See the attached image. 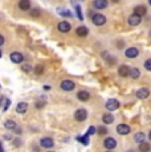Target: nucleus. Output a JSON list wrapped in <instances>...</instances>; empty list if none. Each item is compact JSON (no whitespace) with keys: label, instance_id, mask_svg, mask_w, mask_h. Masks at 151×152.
<instances>
[{"label":"nucleus","instance_id":"obj_33","mask_svg":"<svg viewBox=\"0 0 151 152\" xmlns=\"http://www.w3.org/2000/svg\"><path fill=\"white\" fill-rule=\"evenodd\" d=\"M33 72H34V73H36V74H37V75L43 74V73H44V66H43V65H37V66H36V68H34V69H33Z\"/></svg>","mask_w":151,"mask_h":152},{"label":"nucleus","instance_id":"obj_21","mask_svg":"<svg viewBox=\"0 0 151 152\" xmlns=\"http://www.w3.org/2000/svg\"><path fill=\"white\" fill-rule=\"evenodd\" d=\"M102 122L105 124H111L113 122H114V115H113L111 113H105L102 115Z\"/></svg>","mask_w":151,"mask_h":152},{"label":"nucleus","instance_id":"obj_15","mask_svg":"<svg viewBox=\"0 0 151 152\" xmlns=\"http://www.w3.org/2000/svg\"><path fill=\"white\" fill-rule=\"evenodd\" d=\"M77 99L81 102H86L90 99V94H89V91H86V90H80V91L77 93Z\"/></svg>","mask_w":151,"mask_h":152},{"label":"nucleus","instance_id":"obj_8","mask_svg":"<svg viewBox=\"0 0 151 152\" xmlns=\"http://www.w3.org/2000/svg\"><path fill=\"white\" fill-rule=\"evenodd\" d=\"M135 95H136V98H138V99H142V101H143V99L149 98V95H150V89H149V87H141V89L136 90Z\"/></svg>","mask_w":151,"mask_h":152},{"label":"nucleus","instance_id":"obj_43","mask_svg":"<svg viewBox=\"0 0 151 152\" xmlns=\"http://www.w3.org/2000/svg\"><path fill=\"white\" fill-rule=\"evenodd\" d=\"M44 90H51V86H44Z\"/></svg>","mask_w":151,"mask_h":152},{"label":"nucleus","instance_id":"obj_19","mask_svg":"<svg viewBox=\"0 0 151 152\" xmlns=\"http://www.w3.org/2000/svg\"><path fill=\"white\" fill-rule=\"evenodd\" d=\"M134 13L135 15H138V16H144V15L147 13V7H144V5H142V4H139V5H136V7L134 8Z\"/></svg>","mask_w":151,"mask_h":152},{"label":"nucleus","instance_id":"obj_36","mask_svg":"<svg viewBox=\"0 0 151 152\" xmlns=\"http://www.w3.org/2000/svg\"><path fill=\"white\" fill-rule=\"evenodd\" d=\"M5 103H4V106H3V111H7L8 110V107H10V104H11V101L10 99H5Z\"/></svg>","mask_w":151,"mask_h":152},{"label":"nucleus","instance_id":"obj_28","mask_svg":"<svg viewBox=\"0 0 151 152\" xmlns=\"http://www.w3.org/2000/svg\"><path fill=\"white\" fill-rule=\"evenodd\" d=\"M74 10H76V13H77V19L84 20V15H82V11H81V5L80 4L74 5Z\"/></svg>","mask_w":151,"mask_h":152},{"label":"nucleus","instance_id":"obj_10","mask_svg":"<svg viewBox=\"0 0 151 152\" xmlns=\"http://www.w3.org/2000/svg\"><path fill=\"white\" fill-rule=\"evenodd\" d=\"M57 29H59V32H61V33H68L72 29V24L69 21H60L57 24Z\"/></svg>","mask_w":151,"mask_h":152},{"label":"nucleus","instance_id":"obj_27","mask_svg":"<svg viewBox=\"0 0 151 152\" xmlns=\"http://www.w3.org/2000/svg\"><path fill=\"white\" fill-rule=\"evenodd\" d=\"M105 58H106V62L109 64V65H115V62H117V60H115V57L114 56H110V54H106L105 56Z\"/></svg>","mask_w":151,"mask_h":152},{"label":"nucleus","instance_id":"obj_47","mask_svg":"<svg viewBox=\"0 0 151 152\" xmlns=\"http://www.w3.org/2000/svg\"><path fill=\"white\" fill-rule=\"evenodd\" d=\"M127 152H136V151H134V150H129Z\"/></svg>","mask_w":151,"mask_h":152},{"label":"nucleus","instance_id":"obj_16","mask_svg":"<svg viewBox=\"0 0 151 152\" xmlns=\"http://www.w3.org/2000/svg\"><path fill=\"white\" fill-rule=\"evenodd\" d=\"M129 72H130V68L127 65H121L119 68H118V75L122 78L129 77Z\"/></svg>","mask_w":151,"mask_h":152},{"label":"nucleus","instance_id":"obj_13","mask_svg":"<svg viewBox=\"0 0 151 152\" xmlns=\"http://www.w3.org/2000/svg\"><path fill=\"white\" fill-rule=\"evenodd\" d=\"M17 7H19L20 11H23V12H27V11L31 10V0H19V3H17Z\"/></svg>","mask_w":151,"mask_h":152},{"label":"nucleus","instance_id":"obj_1","mask_svg":"<svg viewBox=\"0 0 151 152\" xmlns=\"http://www.w3.org/2000/svg\"><path fill=\"white\" fill-rule=\"evenodd\" d=\"M92 21L97 27H102L106 24V16L102 13H93L92 15Z\"/></svg>","mask_w":151,"mask_h":152},{"label":"nucleus","instance_id":"obj_24","mask_svg":"<svg viewBox=\"0 0 151 152\" xmlns=\"http://www.w3.org/2000/svg\"><path fill=\"white\" fill-rule=\"evenodd\" d=\"M138 150H139V152H150L151 151V145L149 144V143H146V142H142V143H139Z\"/></svg>","mask_w":151,"mask_h":152},{"label":"nucleus","instance_id":"obj_42","mask_svg":"<svg viewBox=\"0 0 151 152\" xmlns=\"http://www.w3.org/2000/svg\"><path fill=\"white\" fill-rule=\"evenodd\" d=\"M0 152H4V148H3V143H0Z\"/></svg>","mask_w":151,"mask_h":152},{"label":"nucleus","instance_id":"obj_31","mask_svg":"<svg viewBox=\"0 0 151 152\" xmlns=\"http://www.w3.org/2000/svg\"><path fill=\"white\" fill-rule=\"evenodd\" d=\"M77 140L78 142H81L84 145H88L89 144V136H77Z\"/></svg>","mask_w":151,"mask_h":152},{"label":"nucleus","instance_id":"obj_46","mask_svg":"<svg viewBox=\"0 0 151 152\" xmlns=\"http://www.w3.org/2000/svg\"><path fill=\"white\" fill-rule=\"evenodd\" d=\"M1 57H3V52L0 50V58H1Z\"/></svg>","mask_w":151,"mask_h":152},{"label":"nucleus","instance_id":"obj_3","mask_svg":"<svg viewBox=\"0 0 151 152\" xmlns=\"http://www.w3.org/2000/svg\"><path fill=\"white\" fill-rule=\"evenodd\" d=\"M86 118H88V111L85 109H77L74 113V119L77 122H84L86 121Z\"/></svg>","mask_w":151,"mask_h":152},{"label":"nucleus","instance_id":"obj_23","mask_svg":"<svg viewBox=\"0 0 151 152\" xmlns=\"http://www.w3.org/2000/svg\"><path fill=\"white\" fill-rule=\"evenodd\" d=\"M4 127L7 128V130H10V131H13L17 127V123L15 121H12V119H7V121L4 122Z\"/></svg>","mask_w":151,"mask_h":152},{"label":"nucleus","instance_id":"obj_4","mask_svg":"<svg viewBox=\"0 0 151 152\" xmlns=\"http://www.w3.org/2000/svg\"><path fill=\"white\" fill-rule=\"evenodd\" d=\"M60 87L64 90V91H72V90H74L76 83L72 80H64V81H61Z\"/></svg>","mask_w":151,"mask_h":152},{"label":"nucleus","instance_id":"obj_6","mask_svg":"<svg viewBox=\"0 0 151 152\" xmlns=\"http://www.w3.org/2000/svg\"><path fill=\"white\" fill-rule=\"evenodd\" d=\"M103 147H105L107 151H113L117 147V140L114 138H111V136H109V138H106L103 140Z\"/></svg>","mask_w":151,"mask_h":152},{"label":"nucleus","instance_id":"obj_37","mask_svg":"<svg viewBox=\"0 0 151 152\" xmlns=\"http://www.w3.org/2000/svg\"><path fill=\"white\" fill-rule=\"evenodd\" d=\"M13 145H15V147H20V145H21V140H20V139H15V140H13Z\"/></svg>","mask_w":151,"mask_h":152},{"label":"nucleus","instance_id":"obj_39","mask_svg":"<svg viewBox=\"0 0 151 152\" xmlns=\"http://www.w3.org/2000/svg\"><path fill=\"white\" fill-rule=\"evenodd\" d=\"M117 46H118V49H122L125 46V41H118L117 42Z\"/></svg>","mask_w":151,"mask_h":152},{"label":"nucleus","instance_id":"obj_25","mask_svg":"<svg viewBox=\"0 0 151 152\" xmlns=\"http://www.w3.org/2000/svg\"><path fill=\"white\" fill-rule=\"evenodd\" d=\"M144 139H146V134L142 132V131H139V132H136L135 135H134V140H135L136 143H142V142H144Z\"/></svg>","mask_w":151,"mask_h":152},{"label":"nucleus","instance_id":"obj_18","mask_svg":"<svg viewBox=\"0 0 151 152\" xmlns=\"http://www.w3.org/2000/svg\"><path fill=\"white\" fill-rule=\"evenodd\" d=\"M56 12L60 15V16H62V17H72L73 16V13L70 12V11L68 10V8H65V7H59L56 10Z\"/></svg>","mask_w":151,"mask_h":152},{"label":"nucleus","instance_id":"obj_5","mask_svg":"<svg viewBox=\"0 0 151 152\" xmlns=\"http://www.w3.org/2000/svg\"><path fill=\"white\" fill-rule=\"evenodd\" d=\"M93 8L97 11H102V10H106L107 5H109V1L107 0H93Z\"/></svg>","mask_w":151,"mask_h":152},{"label":"nucleus","instance_id":"obj_17","mask_svg":"<svg viewBox=\"0 0 151 152\" xmlns=\"http://www.w3.org/2000/svg\"><path fill=\"white\" fill-rule=\"evenodd\" d=\"M28 110V103L27 102H19L16 104V113L17 114H25Z\"/></svg>","mask_w":151,"mask_h":152},{"label":"nucleus","instance_id":"obj_32","mask_svg":"<svg viewBox=\"0 0 151 152\" xmlns=\"http://www.w3.org/2000/svg\"><path fill=\"white\" fill-rule=\"evenodd\" d=\"M45 103H46V102H45V98L41 97V98L39 99V101L36 102V109H41V107H44Z\"/></svg>","mask_w":151,"mask_h":152},{"label":"nucleus","instance_id":"obj_30","mask_svg":"<svg viewBox=\"0 0 151 152\" xmlns=\"http://www.w3.org/2000/svg\"><path fill=\"white\" fill-rule=\"evenodd\" d=\"M21 70L24 73H31V72H33V68H32V65H29V64H23Z\"/></svg>","mask_w":151,"mask_h":152},{"label":"nucleus","instance_id":"obj_26","mask_svg":"<svg viewBox=\"0 0 151 152\" xmlns=\"http://www.w3.org/2000/svg\"><path fill=\"white\" fill-rule=\"evenodd\" d=\"M29 15H31V17H40L41 11H40L39 8H31V10H29Z\"/></svg>","mask_w":151,"mask_h":152},{"label":"nucleus","instance_id":"obj_41","mask_svg":"<svg viewBox=\"0 0 151 152\" xmlns=\"http://www.w3.org/2000/svg\"><path fill=\"white\" fill-rule=\"evenodd\" d=\"M4 140H12V135H4Z\"/></svg>","mask_w":151,"mask_h":152},{"label":"nucleus","instance_id":"obj_48","mask_svg":"<svg viewBox=\"0 0 151 152\" xmlns=\"http://www.w3.org/2000/svg\"><path fill=\"white\" fill-rule=\"evenodd\" d=\"M149 4H150V5H151V0H149Z\"/></svg>","mask_w":151,"mask_h":152},{"label":"nucleus","instance_id":"obj_11","mask_svg":"<svg viewBox=\"0 0 151 152\" xmlns=\"http://www.w3.org/2000/svg\"><path fill=\"white\" fill-rule=\"evenodd\" d=\"M10 60L12 61L13 64H21L24 61V56H23L20 52H12L10 54Z\"/></svg>","mask_w":151,"mask_h":152},{"label":"nucleus","instance_id":"obj_29","mask_svg":"<svg viewBox=\"0 0 151 152\" xmlns=\"http://www.w3.org/2000/svg\"><path fill=\"white\" fill-rule=\"evenodd\" d=\"M95 131L98 132V135H101V136H103V135H106L109 131H107V128L105 127V126H100L98 128H95Z\"/></svg>","mask_w":151,"mask_h":152},{"label":"nucleus","instance_id":"obj_44","mask_svg":"<svg viewBox=\"0 0 151 152\" xmlns=\"http://www.w3.org/2000/svg\"><path fill=\"white\" fill-rule=\"evenodd\" d=\"M113 3H119V0H111Z\"/></svg>","mask_w":151,"mask_h":152},{"label":"nucleus","instance_id":"obj_12","mask_svg":"<svg viewBox=\"0 0 151 152\" xmlns=\"http://www.w3.org/2000/svg\"><path fill=\"white\" fill-rule=\"evenodd\" d=\"M117 134H119V135H127V134H130V131H131V128H130V126L125 124V123H121L117 126Z\"/></svg>","mask_w":151,"mask_h":152},{"label":"nucleus","instance_id":"obj_7","mask_svg":"<svg viewBox=\"0 0 151 152\" xmlns=\"http://www.w3.org/2000/svg\"><path fill=\"white\" fill-rule=\"evenodd\" d=\"M142 21V17L138 16V15L135 13H131L129 17H127V23H129L130 27H136V25H139Z\"/></svg>","mask_w":151,"mask_h":152},{"label":"nucleus","instance_id":"obj_2","mask_svg":"<svg viewBox=\"0 0 151 152\" xmlns=\"http://www.w3.org/2000/svg\"><path fill=\"white\" fill-rule=\"evenodd\" d=\"M119 101L118 99H109V101L105 103V107H106V110L109 111V113H113V111H115V110H118L119 109Z\"/></svg>","mask_w":151,"mask_h":152},{"label":"nucleus","instance_id":"obj_51","mask_svg":"<svg viewBox=\"0 0 151 152\" xmlns=\"http://www.w3.org/2000/svg\"><path fill=\"white\" fill-rule=\"evenodd\" d=\"M106 152H113V151H106Z\"/></svg>","mask_w":151,"mask_h":152},{"label":"nucleus","instance_id":"obj_35","mask_svg":"<svg viewBox=\"0 0 151 152\" xmlns=\"http://www.w3.org/2000/svg\"><path fill=\"white\" fill-rule=\"evenodd\" d=\"M144 69L149 70V72H151V58L146 60V62H144Z\"/></svg>","mask_w":151,"mask_h":152},{"label":"nucleus","instance_id":"obj_49","mask_svg":"<svg viewBox=\"0 0 151 152\" xmlns=\"http://www.w3.org/2000/svg\"><path fill=\"white\" fill-rule=\"evenodd\" d=\"M149 34H150V37H151V31H150V33H149Z\"/></svg>","mask_w":151,"mask_h":152},{"label":"nucleus","instance_id":"obj_34","mask_svg":"<svg viewBox=\"0 0 151 152\" xmlns=\"http://www.w3.org/2000/svg\"><path fill=\"white\" fill-rule=\"evenodd\" d=\"M94 134H95V127L94 126H90V127L88 128V131H86L85 135L86 136H92V135H94Z\"/></svg>","mask_w":151,"mask_h":152},{"label":"nucleus","instance_id":"obj_20","mask_svg":"<svg viewBox=\"0 0 151 152\" xmlns=\"http://www.w3.org/2000/svg\"><path fill=\"white\" fill-rule=\"evenodd\" d=\"M76 33H77V36L80 37H86L89 34V29L85 27V25H81V27H78L76 29Z\"/></svg>","mask_w":151,"mask_h":152},{"label":"nucleus","instance_id":"obj_40","mask_svg":"<svg viewBox=\"0 0 151 152\" xmlns=\"http://www.w3.org/2000/svg\"><path fill=\"white\" fill-rule=\"evenodd\" d=\"M5 42V39H4V36H3V34H0V46L3 45V44Z\"/></svg>","mask_w":151,"mask_h":152},{"label":"nucleus","instance_id":"obj_45","mask_svg":"<svg viewBox=\"0 0 151 152\" xmlns=\"http://www.w3.org/2000/svg\"><path fill=\"white\" fill-rule=\"evenodd\" d=\"M149 139L151 140V131H150V132H149Z\"/></svg>","mask_w":151,"mask_h":152},{"label":"nucleus","instance_id":"obj_22","mask_svg":"<svg viewBox=\"0 0 151 152\" xmlns=\"http://www.w3.org/2000/svg\"><path fill=\"white\" fill-rule=\"evenodd\" d=\"M129 77H131L133 80H138V78L141 77V70H139L138 68H130Z\"/></svg>","mask_w":151,"mask_h":152},{"label":"nucleus","instance_id":"obj_14","mask_svg":"<svg viewBox=\"0 0 151 152\" xmlns=\"http://www.w3.org/2000/svg\"><path fill=\"white\" fill-rule=\"evenodd\" d=\"M40 145L43 148H53L54 147V140L52 138H43L40 140Z\"/></svg>","mask_w":151,"mask_h":152},{"label":"nucleus","instance_id":"obj_9","mask_svg":"<svg viewBox=\"0 0 151 152\" xmlns=\"http://www.w3.org/2000/svg\"><path fill=\"white\" fill-rule=\"evenodd\" d=\"M125 56H126L127 58H130V60H133V58L139 56V49L135 48V46H130V48H127L126 50H125Z\"/></svg>","mask_w":151,"mask_h":152},{"label":"nucleus","instance_id":"obj_38","mask_svg":"<svg viewBox=\"0 0 151 152\" xmlns=\"http://www.w3.org/2000/svg\"><path fill=\"white\" fill-rule=\"evenodd\" d=\"M82 1H85V0H70V3L73 5H77V4H81Z\"/></svg>","mask_w":151,"mask_h":152},{"label":"nucleus","instance_id":"obj_50","mask_svg":"<svg viewBox=\"0 0 151 152\" xmlns=\"http://www.w3.org/2000/svg\"><path fill=\"white\" fill-rule=\"evenodd\" d=\"M46 152H53V151H46Z\"/></svg>","mask_w":151,"mask_h":152}]
</instances>
